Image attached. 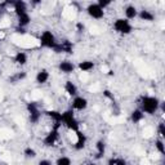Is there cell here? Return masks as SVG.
<instances>
[{"mask_svg":"<svg viewBox=\"0 0 165 165\" xmlns=\"http://www.w3.org/2000/svg\"><path fill=\"white\" fill-rule=\"evenodd\" d=\"M32 1H34V3H36V4H38V3H40V1H41V0H32Z\"/></svg>","mask_w":165,"mask_h":165,"instance_id":"cell-30","label":"cell"},{"mask_svg":"<svg viewBox=\"0 0 165 165\" xmlns=\"http://www.w3.org/2000/svg\"><path fill=\"white\" fill-rule=\"evenodd\" d=\"M156 147H158V150L161 152V154H165V148H164V144H163L161 141H158V142H156Z\"/></svg>","mask_w":165,"mask_h":165,"instance_id":"cell-24","label":"cell"},{"mask_svg":"<svg viewBox=\"0 0 165 165\" xmlns=\"http://www.w3.org/2000/svg\"><path fill=\"white\" fill-rule=\"evenodd\" d=\"M46 113H48V115H49L50 117H53V119L56 120L57 123H60V121H62V113L57 112V111H48Z\"/></svg>","mask_w":165,"mask_h":165,"instance_id":"cell-14","label":"cell"},{"mask_svg":"<svg viewBox=\"0 0 165 165\" xmlns=\"http://www.w3.org/2000/svg\"><path fill=\"white\" fill-rule=\"evenodd\" d=\"M98 1H99V7H107L111 0H98Z\"/></svg>","mask_w":165,"mask_h":165,"instance_id":"cell-25","label":"cell"},{"mask_svg":"<svg viewBox=\"0 0 165 165\" xmlns=\"http://www.w3.org/2000/svg\"><path fill=\"white\" fill-rule=\"evenodd\" d=\"M50 163L46 161V160H43V161H40V165H49Z\"/></svg>","mask_w":165,"mask_h":165,"instance_id":"cell-28","label":"cell"},{"mask_svg":"<svg viewBox=\"0 0 165 165\" xmlns=\"http://www.w3.org/2000/svg\"><path fill=\"white\" fill-rule=\"evenodd\" d=\"M14 9H15V13H17L18 15L26 13V5H25V3H23L22 0H17V1L14 3Z\"/></svg>","mask_w":165,"mask_h":165,"instance_id":"cell-8","label":"cell"},{"mask_svg":"<svg viewBox=\"0 0 165 165\" xmlns=\"http://www.w3.org/2000/svg\"><path fill=\"white\" fill-rule=\"evenodd\" d=\"M57 164L58 165H70V164H71V161H70V159H67V158H61L57 161Z\"/></svg>","mask_w":165,"mask_h":165,"instance_id":"cell-21","label":"cell"},{"mask_svg":"<svg viewBox=\"0 0 165 165\" xmlns=\"http://www.w3.org/2000/svg\"><path fill=\"white\" fill-rule=\"evenodd\" d=\"M66 90H67L69 94H71V96H74V94H76V86L72 84V82L67 81V84H66Z\"/></svg>","mask_w":165,"mask_h":165,"instance_id":"cell-16","label":"cell"},{"mask_svg":"<svg viewBox=\"0 0 165 165\" xmlns=\"http://www.w3.org/2000/svg\"><path fill=\"white\" fill-rule=\"evenodd\" d=\"M142 107L146 112L154 113L159 107V101L154 97H144L142 99Z\"/></svg>","mask_w":165,"mask_h":165,"instance_id":"cell-1","label":"cell"},{"mask_svg":"<svg viewBox=\"0 0 165 165\" xmlns=\"http://www.w3.org/2000/svg\"><path fill=\"white\" fill-rule=\"evenodd\" d=\"M125 13H127V17L128 18H134L137 15V10L134 7H128L127 10H125Z\"/></svg>","mask_w":165,"mask_h":165,"instance_id":"cell-15","label":"cell"},{"mask_svg":"<svg viewBox=\"0 0 165 165\" xmlns=\"http://www.w3.org/2000/svg\"><path fill=\"white\" fill-rule=\"evenodd\" d=\"M19 25H21V26H26L27 25V23H29L30 22V17H29V14H27V13H23V14H21V15H19Z\"/></svg>","mask_w":165,"mask_h":165,"instance_id":"cell-13","label":"cell"},{"mask_svg":"<svg viewBox=\"0 0 165 165\" xmlns=\"http://www.w3.org/2000/svg\"><path fill=\"white\" fill-rule=\"evenodd\" d=\"M41 45L43 46H48V48H54V46H56L54 36L52 35V32L45 31V32L41 35Z\"/></svg>","mask_w":165,"mask_h":165,"instance_id":"cell-4","label":"cell"},{"mask_svg":"<svg viewBox=\"0 0 165 165\" xmlns=\"http://www.w3.org/2000/svg\"><path fill=\"white\" fill-rule=\"evenodd\" d=\"M36 80L38 82H45L46 80H48V72L46 71H41V72H39L38 74V76H36Z\"/></svg>","mask_w":165,"mask_h":165,"instance_id":"cell-12","label":"cell"},{"mask_svg":"<svg viewBox=\"0 0 165 165\" xmlns=\"http://www.w3.org/2000/svg\"><path fill=\"white\" fill-rule=\"evenodd\" d=\"M84 143H85V137L82 136L80 132H77V143H76L77 150H80V148L84 147Z\"/></svg>","mask_w":165,"mask_h":165,"instance_id":"cell-11","label":"cell"},{"mask_svg":"<svg viewBox=\"0 0 165 165\" xmlns=\"http://www.w3.org/2000/svg\"><path fill=\"white\" fill-rule=\"evenodd\" d=\"M115 29L121 34H129L132 31V26L129 25L127 19H117L115 22Z\"/></svg>","mask_w":165,"mask_h":165,"instance_id":"cell-3","label":"cell"},{"mask_svg":"<svg viewBox=\"0 0 165 165\" xmlns=\"http://www.w3.org/2000/svg\"><path fill=\"white\" fill-rule=\"evenodd\" d=\"M77 29L81 30V29H82V25H80V23H79V25H77Z\"/></svg>","mask_w":165,"mask_h":165,"instance_id":"cell-29","label":"cell"},{"mask_svg":"<svg viewBox=\"0 0 165 165\" xmlns=\"http://www.w3.org/2000/svg\"><path fill=\"white\" fill-rule=\"evenodd\" d=\"M25 154H26L27 156H31V158H34V156H35V151L31 150V148H27V150L25 151Z\"/></svg>","mask_w":165,"mask_h":165,"instance_id":"cell-26","label":"cell"},{"mask_svg":"<svg viewBox=\"0 0 165 165\" xmlns=\"http://www.w3.org/2000/svg\"><path fill=\"white\" fill-rule=\"evenodd\" d=\"M88 13L93 18H101L103 15V9H102V7L97 5V4H93V5H90L88 8Z\"/></svg>","mask_w":165,"mask_h":165,"instance_id":"cell-5","label":"cell"},{"mask_svg":"<svg viewBox=\"0 0 165 165\" xmlns=\"http://www.w3.org/2000/svg\"><path fill=\"white\" fill-rule=\"evenodd\" d=\"M141 18L144 19V21H152L154 19V15H152L150 12H147V10H143L142 13H141Z\"/></svg>","mask_w":165,"mask_h":165,"instance_id":"cell-17","label":"cell"},{"mask_svg":"<svg viewBox=\"0 0 165 165\" xmlns=\"http://www.w3.org/2000/svg\"><path fill=\"white\" fill-rule=\"evenodd\" d=\"M57 137H58V133H57V129H54V130L52 133H49L48 137L44 139V143L46 144V146H52V144L56 142V139H57Z\"/></svg>","mask_w":165,"mask_h":165,"instance_id":"cell-7","label":"cell"},{"mask_svg":"<svg viewBox=\"0 0 165 165\" xmlns=\"http://www.w3.org/2000/svg\"><path fill=\"white\" fill-rule=\"evenodd\" d=\"M79 67L82 70V71H88V70H90V69H93V63L92 62H82V63H80V66Z\"/></svg>","mask_w":165,"mask_h":165,"instance_id":"cell-18","label":"cell"},{"mask_svg":"<svg viewBox=\"0 0 165 165\" xmlns=\"http://www.w3.org/2000/svg\"><path fill=\"white\" fill-rule=\"evenodd\" d=\"M159 132H160V134H161L163 137L165 136V128H164V124H160V127H159Z\"/></svg>","mask_w":165,"mask_h":165,"instance_id":"cell-27","label":"cell"},{"mask_svg":"<svg viewBox=\"0 0 165 165\" xmlns=\"http://www.w3.org/2000/svg\"><path fill=\"white\" fill-rule=\"evenodd\" d=\"M60 67H61V70L63 72H71L72 70H74V65L70 63V62H62Z\"/></svg>","mask_w":165,"mask_h":165,"instance_id":"cell-10","label":"cell"},{"mask_svg":"<svg viewBox=\"0 0 165 165\" xmlns=\"http://www.w3.org/2000/svg\"><path fill=\"white\" fill-rule=\"evenodd\" d=\"M74 107L77 108V110L85 108L86 107V99H84V98H80V97L75 98V101H74Z\"/></svg>","mask_w":165,"mask_h":165,"instance_id":"cell-9","label":"cell"},{"mask_svg":"<svg viewBox=\"0 0 165 165\" xmlns=\"http://www.w3.org/2000/svg\"><path fill=\"white\" fill-rule=\"evenodd\" d=\"M15 61L18 62V63H21V65H23V63H26V54L25 53H21L19 52L17 56H15Z\"/></svg>","mask_w":165,"mask_h":165,"instance_id":"cell-19","label":"cell"},{"mask_svg":"<svg viewBox=\"0 0 165 165\" xmlns=\"http://www.w3.org/2000/svg\"><path fill=\"white\" fill-rule=\"evenodd\" d=\"M29 111H30V119L32 123H36V121L39 120V111H38V108H36V105L35 103H30L29 105Z\"/></svg>","mask_w":165,"mask_h":165,"instance_id":"cell-6","label":"cell"},{"mask_svg":"<svg viewBox=\"0 0 165 165\" xmlns=\"http://www.w3.org/2000/svg\"><path fill=\"white\" fill-rule=\"evenodd\" d=\"M108 164L110 165H116V164H119V165H124L125 164V161L124 160H117V159H111L108 161Z\"/></svg>","mask_w":165,"mask_h":165,"instance_id":"cell-23","label":"cell"},{"mask_svg":"<svg viewBox=\"0 0 165 165\" xmlns=\"http://www.w3.org/2000/svg\"><path fill=\"white\" fill-rule=\"evenodd\" d=\"M142 117H143L142 112H141V111H134V112H133V115H132V120L133 121H139Z\"/></svg>","mask_w":165,"mask_h":165,"instance_id":"cell-20","label":"cell"},{"mask_svg":"<svg viewBox=\"0 0 165 165\" xmlns=\"http://www.w3.org/2000/svg\"><path fill=\"white\" fill-rule=\"evenodd\" d=\"M97 148H98V156H101L102 154L105 152V144H103V142H98L97 143Z\"/></svg>","mask_w":165,"mask_h":165,"instance_id":"cell-22","label":"cell"},{"mask_svg":"<svg viewBox=\"0 0 165 165\" xmlns=\"http://www.w3.org/2000/svg\"><path fill=\"white\" fill-rule=\"evenodd\" d=\"M62 121H63V123L67 125L70 129H72V130L77 132V128H79V125H77L76 120L74 119V115H72L71 111H67V112L62 113Z\"/></svg>","mask_w":165,"mask_h":165,"instance_id":"cell-2","label":"cell"}]
</instances>
